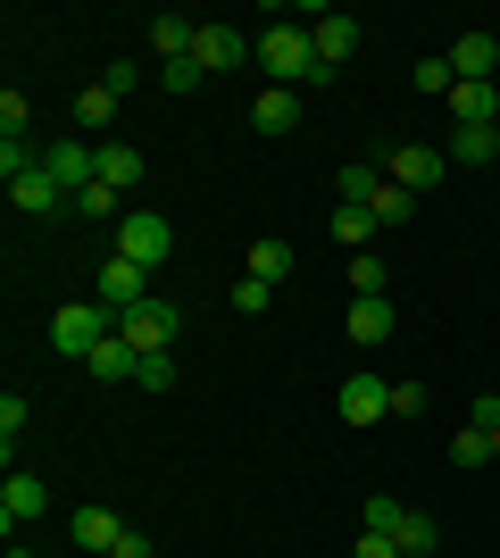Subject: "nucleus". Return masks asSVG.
<instances>
[{
  "label": "nucleus",
  "mask_w": 500,
  "mask_h": 558,
  "mask_svg": "<svg viewBox=\"0 0 500 558\" xmlns=\"http://www.w3.org/2000/svg\"><path fill=\"white\" fill-rule=\"evenodd\" d=\"M251 59H259V68H267V84H284V93L317 84V50H309V25H292V17L259 25V34H251Z\"/></svg>",
  "instance_id": "f257e3e1"
},
{
  "label": "nucleus",
  "mask_w": 500,
  "mask_h": 558,
  "mask_svg": "<svg viewBox=\"0 0 500 558\" xmlns=\"http://www.w3.org/2000/svg\"><path fill=\"white\" fill-rule=\"evenodd\" d=\"M109 333H118V317H109L100 301H68L59 317H50V350H59V359H93Z\"/></svg>",
  "instance_id": "f03ea898"
},
{
  "label": "nucleus",
  "mask_w": 500,
  "mask_h": 558,
  "mask_svg": "<svg viewBox=\"0 0 500 558\" xmlns=\"http://www.w3.org/2000/svg\"><path fill=\"white\" fill-rule=\"evenodd\" d=\"M167 251H175V226H167L159 209H125L118 217V258H134V267H167Z\"/></svg>",
  "instance_id": "7ed1b4c3"
},
{
  "label": "nucleus",
  "mask_w": 500,
  "mask_h": 558,
  "mask_svg": "<svg viewBox=\"0 0 500 558\" xmlns=\"http://www.w3.org/2000/svg\"><path fill=\"white\" fill-rule=\"evenodd\" d=\"M93 301L109 308V317H134V308L150 301V267H134V258H100V276H93Z\"/></svg>",
  "instance_id": "20e7f679"
},
{
  "label": "nucleus",
  "mask_w": 500,
  "mask_h": 558,
  "mask_svg": "<svg viewBox=\"0 0 500 558\" xmlns=\"http://www.w3.org/2000/svg\"><path fill=\"white\" fill-rule=\"evenodd\" d=\"M42 175L68 192V201H84V192L100 184V150L84 134H68V142H50V150H42Z\"/></svg>",
  "instance_id": "39448f33"
},
{
  "label": "nucleus",
  "mask_w": 500,
  "mask_h": 558,
  "mask_svg": "<svg viewBox=\"0 0 500 558\" xmlns=\"http://www.w3.org/2000/svg\"><path fill=\"white\" fill-rule=\"evenodd\" d=\"M118 333L143 350V359H159V350H175V333H184V308L175 301H143L134 317H118Z\"/></svg>",
  "instance_id": "423d86ee"
},
{
  "label": "nucleus",
  "mask_w": 500,
  "mask_h": 558,
  "mask_svg": "<svg viewBox=\"0 0 500 558\" xmlns=\"http://www.w3.org/2000/svg\"><path fill=\"white\" fill-rule=\"evenodd\" d=\"M376 159H383V175H392L401 192H434L442 175H451V159H442L434 142H401V150H376Z\"/></svg>",
  "instance_id": "0eeeda50"
},
{
  "label": "nucleus",
  "mask_w": 500,
  "mask_h": 558,
  "mask_svg": "<svg viewBox=\"0 0 500 558\" xmlns=\"http://www.w3.org/2000/svg\"><path fill=\"white\" fill-rule=\"evenodd\" d=\"M309 50H317V84H333V68L358 50V17L351 9H326V17L309 25Z\"/></svg>",
  "instance_id": "6e6552de"
},
{
  "label": "nucleus",
  "mask_w": 500,
  "mask_h": 558,
  "mask_svg": "<svg viewBox=\"0 0 500 558\" xmlns=\"http://www.w3.org/2000/svg\"><path fill=\"white\" fill-rule=\"evenodd\" d=\"M333 409H342V425H383V417H392V384H383V375H367V367H358L351 384L333 392Z\"/></svg>",
  "instance_id": "1a4fd4ad"
},
{
  "label": "nucleus",
  "mask_w": 500,
  "mask_h": 558,
  "mask_svg": "<svg viewBox=\"0 0 500 558\" xmlns=\"http://www.w3.org/2000/svg\"><path fill=\"white\" fill-rule=\"evenodd\" d=\"M42 509H50L42 475H25V466H9V484H0V525H9V542H17V525H34Z\"/></svg>",
  "instance_id": "9d476101"
},
{
  "label": "nucleus",
  "mask_w": 500,
  "mask_h": 558,
  "mask_svg": "<svg viewBox=\"0 0 500 558\" xmlns=\"http://www.w3.org/2000/svg\"><path fill=\"white\" fill-rule=\"evenodd\" d=\"M242 59H251V34H234V25H200V43H192V68H200V75H234Z\"/></svg>",
  "instance_id": "9b49d317"
},
{
  "label": "nucleus",
  "mask_w": 500,
  "mask_h": 558,
  "mask_svg": "<svg viewBox=\"0 0 500 558\" xmlns=\"http://www.w3.org/2000/svg\"><path fill=\"white\" fill-rule=\"evenodd\" d=\"M442 59H451L459 84H500V43H492V34H459Z\"/></svg>",
  "instance_id": "f8f14e48"
},
{
  "label": "nucleus",
  "mask_w": 500,
  "mask_h": 558,
  "mask_svg": "<svg viewBox=\"0 0 500 558\" xmlns=\"http://www.w3.org/2000/svg\"><path fill=\"white\" fill-rule=\"evenodd\" d=\"M9 209H17V217H68L75 201H68L59 184H50L42 167H34V175H17V184H9Z\"/></svg>",
  "instance_id": "ddd939ff"
},
{
  "label": "nucleus",
  "mask_w": 500,
  "mask_h": 558,
  "mask_svg": "<svg viewBox=\"0 0 500 558\" xmlns=\"http://www.w3.org/2000/svg\"><path fill=\"white\" fill-rule=\"evenodd\" d=\"M442 159L451 167H500V125H451Z\"/></svg>",
  "instance_id": "4468645a"
},
{
  "label": "nucleus",
  "mask_w": 500,
  "mask_h": 558,
  "mask_svg": "<svg viewBox=\"0 0 500 558\" xmlns=\"http://www.w3.org/2000/svg\"><path fill=\"white\" fill-rule=\"evenodd\" d=\"M292 125H301V93H284V84H267L259 100H251V134H292Z\"/></svg>",
  "instance_id": "2eb2a0df"
},
{
  "label": "nucleus",
  "mask_w": 500,
  "mask_h": 558,
  "mask_svg": "<svg viewBox=\"0 0 500 558\" xmlns=\"http://www.w3.org/2000/svg\"><path fill=\"white\" fill-rule=\"evenodd\" d=\"M118 542H125V517L118 509H75V550H100V558H109Z\"/></svg>",
  "instance_id": "dca6fc26"
},
{
  "label": "nucleus",
  "mask_w": 500,
  "mask_h": 558,
  "mask_svg": "<svg viewBox=\"0 0 500 558\" xmlns=\"http://www.w3.org/2000/svg\"><path fill=\"white\" fill-rule=\"evenodd\" d=\"M351 342L358 350H383V342H392V301H383V292H376V301H351Z\"/></svg>",
  "instance_id": "f3484780"
},
{
  "label": "nucleus",
  "mask_w": 500,
  "mask_h": 558,
  "mask_svg": "<svg viewBox=\"0 0 500 558\" xmlns=\"http://www.w3.org/2000/svg\"><path fill=\"white\" fill-rule=\"evenodd\" d=\"M451 117L459 125H500V84H451Z\"/></svg>",
  "instance_id": "a211bd4d"
},
{
  "label": "nucleus",
  "mask_w": 500,
  "mask_h": 558,
  "mask_svg": "<svg viewBox=\"0 0 500 558\" xmlns=\"http://www.w3.org/2000/svg\"><path fill=\"white\" fill-rule=\"evenodd\" d=\"M84 367H93L100 384H134V367H143V350L125 342V333H109V342H100L93 359H84Z\"/></svg>",
  "instance_id": "6ab92c4d"
},
{
  "label": "nucleus",
  "mask_w": 500,
  "mask_h": 558,
  "mask_svg": "<svg viewBox=\"0 0 500 558\" xmlns=\"http://www.w3.org/2000/svg\"><path fill=\"white\" fill-rule=\"evenodd\" d=\"M333 192H342V209H367L383 192V159H351L342 175H333Z\"/></svg>",
  "instance_id": "aec40b11"
},
{
  "label": "nucleus",
  "mask_w": 500,
  "mask_h": 558,
  "mask_svg": "<svg viewBox=\"0 0 500 558\" xmlns=\"http://www.w3.org/2000/svg\"><path fill=\"white\" fill-rule=\"evenodd\" d=\"M143 150H134V142H100V184H118V192H134L143 184Z\"/></svg>",
  "instance_id": "412c9836"
},
{
  "label": "nucleus",
  "mask_w": 500,
  "mask_h": 558,
  "mask_svg": "<svg viewBox=\"0 0 500 558\" xmlns=\"http://www.w3.org/2000/svg\"><path fill=\"white\" fill-rule=\"evenodd\" d=\"M242 276L284 283V276H292V242H284V233H259V242H251V267H242Z\"/></svg>",
  "instance_id": "4be33fe9"
},
{
  "label": "nucleus",
  "mask_w": 500,
  "mask_h": 558,
  "mask_svg": "<svg viewBox=\"0 0 500 558\" xmlns=\"http://www.w3.org/2000/svg\"><path fill=\"white\" fill-rule=\"evenodd\" d=\"M192 43H200V25H192V17H150V50H159V68H167V59H192Z\"/></svg>",
  "instance_id": "5701e85b"
},
{
  "label": "nucleus",
  "mask_w": 500,
  "mask_h": 558,
  "mask_svg": "<svg viewBox=\"0 0 500 558\" xmlns=\"http://www.w3.org/2000/svg\"><path fill=\"white\" fill-rule=\"evenodd\" d=\"M392 542H401V558H434V550H442V525H434L426 509H408L401 525H392Z\"/></svg>",
  "instance_id": "b1692460"
},
{
  "label": "nucleus",
  "mask_w": 500,
  "mask_h": 558,
  "mask_svg": "<svg viewBox=\"0 0 500 558\" xmlns=\"http://www.w3.org/2000/svg\"><path fill=\"white\" fill-rule=\"evenodd\" d=\"M326 233L342 242V251H367V242H376L383 226H376V209H333V226H326Z\"/></svg>",
  "instance_id": "393cba45"
},
{
  "label": "nucleus",
  "mask_w": 500,
  "mask_h": 558,
  "mask_svg": "<svg viewBox=\"0 0 500 558\" xmlns=\"http://www.w3.org/2000/svg\"><path fill=\"white\" fill-rule=\"evenodd\" d=\"M109 117H118V93H109V84H93V93H75V134H100Z\"/></svg>",
  "instance_id": "a878e982"
},
{
  "label": "nucleus",
  "mask_w": 500,
  "mask_h": 558,
  "mask_svg": "<svg viewBox=\"0 0 500 558\" xmlns=\"http://www.w3.org/2000/svg\"><path fill=\"white\" fill-rule=\"evenodd\" d=\"M367 209H376V226H408V217H417V192H401L392 175H383V192L367 201Z\"/></svg>",
  "instance_id": "bb28decb"
},
{
  "label": "nucleus",
  "mask_w": 500,
  "mask_h": 558,
  "mask_svg": "<svg viewBox=\"0 0 500 558\" xmlns=\"http://www.w3.org/2000/svg\"><path fill=\"white\" fill-rule=\"evenodd\" d=\"M383 283H392V276H383V258L376 251H351V301H376Z\"/></svg>",
  "instance_id": "cd10ccee"
},
{
  "label": "nucleus",
  "mask_w": 500,
  "mask_h": 558,
  "mask_svg": "<svg viewBox=\"0 0 500 558\" xmlns=\"http://www.w3.org/2000/svg\"><path fill=\"white\" fill-rule=\"evenodd\" d=\"M451 466H492V434H484V425H459L451 434Z\"/></svg>",
  "instance_id": "c85d7f7f"
},
{
  "label": "nucleus",
  "mask_w": 500,
  "mask_h": 558,
  "mask_svg": "<svg viewBox=\"0 0 500 558\" xmlns=\"http://www.w3.org/2000/svg\"><path fill=\"white\" fill-rule=\"evenodd\" d=\"M75 217H100V226H118V217H125V192H118V184H93L84 201H75Z\"/></svg>",
  "instance_id": "c756f323"
},
{
  "label": "nucleus",
  "mask_w": 500,
  "mask_h": 558,
  "mask_svg": "<svg viewBox=\"0 0 500 558\" xmlns=\"http://www.w3.org/2000/svg\"><path fill=\"white\" fill-rule=\"evenodd\" d=\"M401 500H392V492H367V534H392V525H401Z\"/></svg>",
  "instance_id": "7c9ffc66"
},
{
  "label": "nucleus",
  "mask_w": 500,
  "mask_h": 558,
  "mask_svg": "<svg viewBox=\"0 0 500 558\" xmlns=\"http://www.w3.org/2000/svg\"><path fill=\"white\" fill-rule=\"evenodd\" d=\"M17 434H25V400L0 392V450H9V459H17Z\"/></svg>",
  "instance_id": "2f4dec72"
},
{
  "label": "nucleus",
  "mask_w": 500,
  "mask_h": 558,
  "mask_svg": "<svg viewBox=\"0 0 500 558\" xmlns=\"http://www.w3.org/2000/svg\"><path fill=\"white\" fill-rule=\"evenodd\" d=\"M267 301H276V283H259V276L234 283V308H242V317H267Z\"/></svg>",
  "instance_id": "473e14b6"
},
{
  "label": "nucleus",
  "mask_w": 500,
  "mask_h": 558,
  "mask_svg": "<svg viewBox=\"0 0 500 558\" xmlns=\"http://www.w3.org/2000/svg\"><path fill=\"white\" fill-rule=\"evenodd\" d=\"M451 84H459L451 59H417V93H442V100H451Z\"/></svg>",
  "instance_id": "72a5a7b5"
},
{
  "label": "nucleus",
  "mask_w": 500,
  "mask_h": 558,
  "mask_svg": "<svg viewBox=\"0 0 500 558\" xmlns=\"http://www.w3.org/2000/svg\"><path fill=\"white\" fill-rule=\"evenodd\" d=\"M159 84H167V93H200V84H209V75L192 68V59H167V68H159Z\"/></svg>",
  "instance_id": "f704fd0d"
},
{
  "label": "nucleus",
  "mask_w": 500,
  "mask_h": 558,
  "mask_svg": "<svg viewBox=\"0 0 500 558\" xmlns=\"http://www.w3.org/2000/svg\"><path fill=\"white\" fill-rule=\"evenodd\" d=\"M25 125H34V100H25V93H0V134H25Z\"/></svg>",
  "instance_id": "c9c22d12"
},
{
  "label": "nucleus",
  "mask_w": 500,
  "mask_h": 558,
  "mask_svg": "<svg viewBox=\"0 0 500 558\" xmlns=\"http://www.w3.org/2000/svg\"><path fill=\"white\" fill-rule=\"evenodd\" d=\"M134 384H143V392H167V384H175V359H167V350H159V359H143Z\"/></svg>",
  "instance_id": "e433bc0d"
},
{
  "label": "nucleus",
  "mask_w": 500,
  "mask_h": 558,
  "mask_svg": "<svg viewBox=\"0 0 500 558\" xmlns=\"http://www.w3.org/2000/svg\"><path fill=\"white\" fill-rule=\"evenodd\" d=\"M351 558H401V542H392V534H367V525H358V542H351Z\"/></svg>",
  "instance_id": "4c0bfd02"
},
{
  "label": "nucleus",
  "mask_w": 500,
  "mask_h": 558,
  "mask_svg": "<svg viewBox=\"0 0 500 558\" xmlns=\"http://www.w3.org/2000/svg\"><path fill=\"white\" fill-rule=\"evenodd\" d=\"M392 417H426V384H392Z\"/></svg>",
  "instance_id": "58836bf2"
},
{
  "label": "nucleus",
  "mask_w": 500,
  "mask_h": 558,
  "mask_svg": "<svg viewBox=\"0 0 500 558\" xmlns=\"http://www.w3.org/2000/svg\"><path fill=\"white\" fill-rule=\"evenodd\" d=\"M100 84H109V93H118V100H125V93H134V84H143V59H118V68L100 75Z\"/></svg>",
  "instance_id": "ea45409f"
},
{
  "label": "nucleus",
  "mask_w": 500,
  "mask_h": 558,
  "mask_svg": "<svg viewBox=\"0 0 500 558\" xmlns=\"http://www.w3.org/2000/svg\"><path fill=\"white\" fill-rule=\"evenodd\" d=\"M467 425H484V434H500V400L484 392V400H476V417H467Z\"/></svg>",
  "instance_id": "a19ab883"
},
{
  "label": "nucleus",
  "mask_w": 500,
  "mask_h": 558,
  "mask_svg": "<svg viewBox=\"0 0 500 558\" xmlns=\"http://www.w3.org/2000/svg\"><path fill=\"white\" fill-rule=\"evenodd\" d=\"M109 558H150V534H134V525H125V542H118Z\"/></svg>",
  "instance_id": "79ce46f5"
},
{
  "label": "nucleus",
  "mask_w": 500,
  "mask_h": 558,
  "mask_svg": "<svg viewBox=\"0 0 500 558\" xmlns=\"http://www.w3.org/2000/svg\"><path fill=\"white\" fill-rule=\"evenodd\" d=\"M9 558H34V550H17V542H9Z\"/></svg>",
  "instance_id": "37998d69"
},
{
  "label": "nucleus",
  "mask_w": 500,
  "mask_h": 558,
  "mask_svg": "<svg viewBox=\"0 0 500 558\" xmlns=\"http://www.w3.org/2000/svg\"><path fill=\"white\" fill-rule=\"evenodd\" d=\"M492 466H500V434H492Z\"/></svg>",
  "instance_id": "c03bdc74"
}]
</instances>
